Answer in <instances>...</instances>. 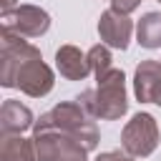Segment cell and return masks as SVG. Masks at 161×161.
Returning <instances> with one entry per match:
<instances>
[{
  "label": "cell",
  "instance_id": "6da1fadb",
  "mask_svg": "<svg viewBox=\"0 0 161 161\" xmlns=\"http://www.w3.org/2000/svg\"><path fill=\"white\" fill-rule=\"evenodd\" d=\"M0 86L18 88L30 98H43L53 91L55 75L33 43L18 33L0 30Z\"/></svg>",
  "mask_w": 161,
  "mask_h": 161
},
{
  "label": "cell",
  "instance_id": "7a4b0ae2",
  "mask_svg": "<svg viewBox=\"0 0 161 161\" xmlns=\"http://www.w3.org/2000/svg\"><path fill=\"white\" fill-rule=\"evenodd\" d=\"M98 86L83 91L75 101L93 116L103 121H116L128 111V96H126V75L118 68H111L101 78H96Z\"/></svg>",
  "mask_w": 161,
  "mask_h": 161
},
{
  "label": "cell",
  "instance_id": "3957f363",
  "mask_svg": "<svg viewBox=\"0 0 161 161\" xmlns=\"http://www.w3.org/2000/svg\"><path fill=\"white\" fill-rule=\"evenodd\" d=\"M33 128H58L63 133H70L88 151H93L98 146V141H101L98 128L93 123V116L78 101H60L55 108H50L48 113H43L33 123Z\"/></svg>",
  "mask_w": 161,
  "mask_h": 161
},
{
  "label": "cell",
  "instance_id": "277c9868",
  "mask_svg": "<svg viewBox=\"0 0 161 161\" xmlns=\"http://www.w3.org/2000/svg\"><path fill=\"white\" fill-rule=\"evenodd\" d=\"M38 161H88V148L58 128H33Z\"/></svg>",
  "mask_w": 161,
  "mask_h": 161
},
{
  "label": "cell",
  "instance_id": "5b68a950",
  "mask_svg": "<svg viewBox=\"0 0 161 161\" xmlns=\"http://www.w3.org/2000/svg\"><path fill=\"white\" fill-rule=\"evenodd\" d=\"M121 146L136 158H146L156 151L158 146V126L156 118L146 111L133 113V118L123 126L121 131Z\"/></svg>",
  "mask_w": 161,
  "mask_h": 161
},
{
  "label": "cell",
  "instance_id": "8992f818",
  "mask_svg": "<svg viewBox=\"0 0 161 161\" xmlns=\"http://www.w3.org/2000/svg\"><path fill=\"white\" fill-rule=\"evenodd\" d=\"M0 20H3V30L18 33L23 38H40L50 28V15L43 8L30 5V3L15 5L13 10H5Z\"/></svg>",
  "mask_w": 161,
  "mask_h": 161
},
{
  "label": "cell",
  "instance_id": "52a82bcc",
  "mask_svg": "<svg viewBox=\"0 0 161 161\" xmlns=\"http://www.w3.org/2000/svg\"><path fill=\"white\" fill-rule=\"evenodd\" d=\"M98 35L108 48L116 50H126L128 40L133 35V23L128 20V15L116 13V10H106L98 18Z\"/></svg>",
  "mask_w": 161,
  "mask_h": 161
},
{
  "label": "cell",
  "instance_id": "ba28073f",
  "mask_svg": "<svg viewBox=\"0 0 161 161\" xmlns=\"http://www.w3.org/2000/svg\"><path fill=\"white\" fill-rule=\"evenodd\" d=\"M133 93L141 103L161 106V63L141 60L133 70Z\"/></svg>",
  "mask_w": 161,
  "mask_h": 161
},
{
  "label": "cell",
  "instance_id": "9c48e42d",
  "mask_svg": "<svg viewBox=\"0 0 161 161\" xmlns=\"http://www.w3.org/2000/svg\"><path fill=\"white\" fill-rule=\"evenodd\" d=\"M55 68L65 80H83L91 73L88 55L75 45H60L55 50Z\"/></svg>",
  "mask_w": 161,
  "mask_h": 161
},
{
  "label": "cell",
  "instance_id": "30bf717a",
  "mask_svg": "<svg viewBox=\"0 0 161 161\" xmlns=\"http://www.w3.org/2000/svg\"><path fill=\"white\" fill-rule=\"evenodd\" d=\"M33 111L28 106H23L15 98L3 101L0 106V133L3 136H13V133H23L28 128H33Z\"/></svg>",
  "mask_w": 161,
  "mask_h": 161
},
{
  "label": "cell",
  "instance_id": "8fae6325",
  "mask_svg": "<svg viewBox=\"0 0 161 161\" xmlns=\"http://www.w3.org/2000/svg\"><path fill=\"white\" fill-rule=\"evenodd\" d=\"M0 161H38L33 138H23L20 133L0 138Z\"/></svg>",
  "mask_w": 161,
  "mask_h": 161
},
{
  "label": "cell",
  "instance_id": "7c38bea8",
  "mask_svg": "<svg viewBox=\"0 0 161 161\" xmlns=\"http://www.w3.org/2000/svg\"><path fill=\"white\" fill-rule=\"evenodd\" d=\"M136 38L143 48H161V13H146L136 25Z\"/></svg>",
  "mask_w": 161,
  "mask_h": 161
},
{
  "label": "cell",
  "instance_id": "4fadbf2b",
  "mask_svg": "<svg viewBox=\"0 0 161 161\" xmlns=\"http://www.w3.org/2000/svg\"><path fill=\"white\" fill-rule=\"evenodd\" d=\"M88 65H91V73L96 75V78H101L103 73H108L111 68H113V58H111V50H108V45L106 43H98V45H93L88 53Z\"/></svg>",
  "mask_w": 161,
  "mask_h": 161
},
{
  "label": "cell",
  "instance_id": "5bb4252c",
  "mask_svg": "<svg viewBox=\"0 0 161 161\" xmlns=\"http://www.w3.org/2000/svg\"><path fill=\"white\" fill-rule=\"evenodd\" d=\"M138 5H141V0H111V10L123 13V15H131Z\"/></svg>",
  "mask_w": 161,
  "mask_h": 161
},
{
  "label": "cell",
  "instance_id": "9a60e30c",
  "mask_svg": "<svg viewBox=\"0 0 161 161\" xmlns=\"http://www.w3.org/2000/svg\"><path fill=\"white\" fill-rule=\"evenodd\" d=\"M96 161H141V158L131 156L128 151H106V153H101Z\"/></svg>",
  "mask_w": 161,
  "mask_h": 161
},
{
  "label": "cell",
  "instance_id": "2e32d148",
  "mask_svg": "<svg viewBox=\"0 0 161 161\" xmlns=\"http://www.w3.org/2000/svg\"><path fill=\"white\" fill-rule=\"evenodd\" d=\"M15 8V0H3V13L5 10H13Z\"/></svg>",
  "mask_w": 161,
  "mask_h": 161
},
{
  "label": "cell",
  "instance_id": "e0dca14e",
  "mask_svg": "<svg viewBox=\"0 0 161 161\" xmlns=\"http://www.w3.org/2000/svg\"><path fill=\"white\" fill-rule=\"evenodd\" d=\"M158 3H161V0H158Z\"/></svg>",
  "mask_w": 161,
  "mask_h": 161
}]
</instances>
